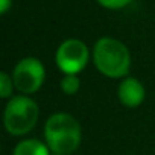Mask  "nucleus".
Here are the masks:
<instances>
[{
	"mask_svg": "<svg viewBox=\"0 0 155 155\" xmlns=\"http://www.w3.org/2000/svg\"><path fill=\"white\" fill-rule=\"evenodd\" d=\"M44 138L53 153L68 155L79 147L82 132L73 116L67 113H56L50 116L44 125Z\"/></svg>",
	"mask_w": 155,
	"mask_h": 155,
	"instance_id": "1",
	"label": "nucleus"
},
{
	"mask_svg": "<svg viewBox=\"0 0 155 155\" xmlns=\"http://www.w3.org/2000/svg\"><path fill=\"white\" fill-rule=\"evenodd\" d=\"M93 61L96 68L108 78H122L126 76L131 68V55L128 47L110 37L97 40L93 49Z\"/></svg>",
	"mask_w": 155,
	"mask_h": 155,
	"instance_id": "2",
	"label": "nucleus"
},
{
	"mask_svg": "<svg viewBox=\"0 0 155 155\" xmlns=\"http://www.w3.org/2000/svg\"><path fill=\"white\" fill-rule=\"evenodd\" d=\"M38 105L28 96H14L9 99L3 114V123L11 135H25L31 132L38 122Z\"/></svg>",
	"mask_w": 155,
	"mask_h": 155,
	"instance_id": "3",
	"label": "nucleus"
},
{
	"mask_svg": "<svg viewBox=\"0 0 155 155\" xmlns=\"http://www.w3.org/2000/svg\"><path fill=\"white\" fill-rule=\"evenodd\" d=\"M44 76V65L40 59L34 56L23 58L12 71L14 87L25 94H32L41 88Z\"/></svg>",
	"mask_w": 155,
	"mask_h": 155,
	"instance_id": "4",
	"label": "nucleus"
},
{
	"mask_svg": "<svg viewBox=\"0 0 155 155\" xmlns=\"http://www.w3.org/2000/svg\"><path fill=\"white\" fill-rule=\"evenodd\" d=\"M55 59L58 68L64 74H78L88 62V49L81 40L70 38L58 47Z\"/></svg>",
	"mask_w": 155,
	"mask_h": 155,
	"instance_id": "5",
	"label": "nucleus"
},
{
	"mask_svg": "<svg viewBox=\"0 0 155 155\" xmlns=\"http://www.w3.org/2000/svg\"><path fill=\"white\" fill-rule=\"evenodd\" d=\"M117 96L119 101L122 102V105L128 107V108H137L138 105L143 104L146 91L143 84L135 79V78H126L122 81V84L117 88Z\"/></svg>",
	"mask_w": 155,
	"mask_h": 155,
	"instance_id": "6",
	"label": "nucleus"
},
{
	"mask_svg": "<svg viewBox=\"0 0 155 155\" xmlns=\"http://www.w3.org/2000/svg\"><path fill=\"white\" fill-rule=\"evenodd\" d=\"M49 150H50L49 146L44 144L43 141L35 138H28L15 146L12 155H50Z\"/></svg>",
	"mask_w": 155,
	"mask_h": 155,
	"instance_id": "7",
	"label": "nucleus"
},
{
	"mask_svg": "<svg viewBox=\"0 0 155 155\" xmlns=\"http://www.w3.org/2000/svg\"><path fill=\"white\" fill-rule=\"evenodd\" d=\"M59 85H61V90H62L64 94L73 96V94L78 93V90H79L81 81H79V78H78L76 74H64Z\"/></svg>",
	"mask_w": 155,
	"mask_h": 155,
	"instance_id": "8",
	"label": "nucleus"
},
{
	"mask_svg": "<svg viewBox=\"0 0 155 155\" xmlns=\"http://www.w3.org/2000/svg\"><path fill=\"white\" fill-rule=\"evenodd\" d=\"M12 87H14L12 76H9L6 71H2V73H0V94H2L3 99L11 96Z\"/></svg>",
	"mask_w": 155,
	"mask_h": 155,
	"instance_id": "9",
	"label": "nucleus"
},
{
	"mask_svg": "<svg viewBox=\"0 0 155 155\" xmlns=\"http://www.w3.org/2000/svg\"><path fill=\"white\" fill-rule=\"evenodd\" d=\"M97 2L104 6V8H110V9H120L125 8L126 5H129L132 0H97Z\"/></svg>",
	"mask_w": 155,
	"mask_h": 155,
	"instance_id": "10",
	"label": "nucleus"
},
{
	"mask_svg": "<svg viewBox=\"0 0 155 155\" xmlns=\"http://www.w3.org/2000/svg\"><path fill=\"white\" fill-rule=\"evenodd\" d=\"M11 6V0H0V12L5 14Z\"/></svg>",
	"mask_w": 155,
	"mask_h": 155,
	"instance_id": "11",
	"label": "nucleus"
}]
</instances>
